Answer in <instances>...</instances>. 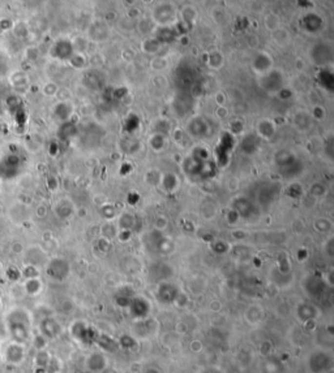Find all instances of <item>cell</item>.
Instances as JSON below:
<instances>
[{"label": "cell", "instance_id": "18", "mask_svg": "<svg viewBox=\"0 0 334 373\" xmlns=\"http://www.w3.org/2000/svg\"><path fill=\"white\" fill-rule=\"evenodd\" d=\"M150 145H152V148L156 150V152H161L163 150L166 146L165 142V137L162 133H156L152 138H150Z\"/></svg>", "mask_w": 334, "mask_h": 373}, {"label": "cell", "instance_id": "22", "mask_svg": "<svg viewBox=\"0 0 334 373\" xmlns=\"http://www.w3.org/2000/svg\"><path fill=\"white\" fill-rule=\"evenodd\" d=\"M191 5L189 7H185V8H183V11H181V16H183V20L185 21V22H188V24H191V22H194L195 20H196V13H192L191 15Z\"/></svg>", "mask_w": 334, "mask_h": 373}, {"label": "cell", "instance_id": "10", "mask_svg": "<svg viewBox=\"0 0 334 373\" xmlns=\"http://www.w3.org/2000/svg\"><path fill=\"white\" fill-rule=\"evenodd\" d=\"M49 274L55 279H63L67 275L68 272V266L65 264V261L63 260H53L50 262L49 269H47Z\"/></svg>", "mask_w": 334, "mask_h": 373}, {"label": "cell", "instance_id": "26", "mask_svg": "<svg viewBox=\"0 0 334 373\" xmlns=\"http://www.w3.org/2000/svg\"><path fill=\"white\" fill-rule=\"evenodd\" d=\"M161 61H162V59H157V60L153 61V63H157V69H163V67L166 65V64H162Z\"/></svg>", "mask_w": 334, "mask_h": 373}, {"label": "cell", "instance_id": "1", "mask_svg": "<svg viewBox=\"0 0 334 373\" xmlns=\"http://www.w3.org/2000/svg\"><path fill=\"white\" fill-rule=\"evenodd\" d=\"M4 328L11 341L25 343L32 338V316L28 309L13 307L4 314Z\"/></svg>", "mask_w": 334, "mask_h": 373}, {"label": "cell", "instance_id": "7", "mask_svg": "<svg viewBox=\"0 0 334 373\" xmlns=\"http://www.w3.org/2000/svg\"><path fill=\"white\" fill-rule=\"evenodd\" d=\"M272 65H273L272 58L266 52H261V54H258L257 57L255 58L254 63H252V68H254L255 72L265 75L269 71H272Z\"/></svg>", "mask_w": 334, "mask_h": 373}, {"label": "cell", "instance_id": "5", "mask_svg": "<svg viewBox=\"0 0 334 373\" xmlns=\"http://www.w3.org/2000/svg\"><path fill=\"white\" fill-rule=\"evenodd\" d=\"M153 17L157 24L163 25V28H166V25L173 22V21L175 20L177 11H175V8H174L173 5L165 3V4L158 5V7L154 8Z\"/></svg>", "mask_w": 334, "mask_h": 373}, {"label": "cell", "instance_id": "9", "mask_svg": "<svg viewBox=\"0 0 334 373\" xmlns=\"http://www.w3.org/2000/svg\"><path fill=\"white\" fill-rule=\"evenodd\" d=\"M40 337H46V338H55L58 337V334H59V324H58L55 320L53 318H46L43 321L40 322Z\"/></svg>", "mask_w": 334, "mask_h": 373}, {"label": "cell", "instance_id": "2", "mask_svg": "<svg viewBox=\"0 0 334 373\" xmlns=\"http://www.w3.org/2000/svg\"><path fill=\"white\" fill-rule=\"evenodd\" d=\"M4 363L13 367H19L24 363L26 357V345L25 343H19V342L9 341L3 349L1 353Z\"/></svg>", "mask_w": 334, "mask_h": 373}, {"label": "cell", "instance_id": "17", "mask_svg": "<svg viewBox=\"0 0 334 373\" xmlns=\"http://www.w3.org/2000/svg\"><path fill=\"white\" fill-rule=\"evenodd\" d=\"M223 64V57H222L221 52H213V54H210L209 59H208V65H209L210 68L213 69H219Z\"/></svg>", "mask_w": 334, "mask_h": 373}, {"label": "cell", "instance_id": "8", "mask_svg": "<svg viewBox=\"0 0 334 373\" xmlns=\"http://www.w3.org/2000/svg\"><path fill=\"white\" fill-rule=\"evenodd\" d=\"M329 365L330 357L329 355H326V353H314V355H312V357H311V369H312L314 372H322V371H325Z\"/></svg>", "mask_w": 334, "mask_h": 373}, {"label": "cell", "instance_id": "23", "mask_svg": "<svg viewBox=\"0 0 334 373\" xmlns=\"http://www.w3.org/2000/svg\"><path fill=\"white\" fill-rule=\"evenodd\" d=\"M324 115H325V110L322 109L321 106H316L314 109V118L316 119V120H320V119H322L324 118Z\"/></svg>", "mask_w": 334, "mask_h": 373}, {"label": "cell", "instance_id": "4", "mask_svg": "<svg viewBox=\"0 0 334 373\" xmlns=\"http://www.w3.org/2000/svg\"><path fill=\"white\" fill-rule=\"evenodd\" d=\"M283 85V76L278 71H269L265 75H262L260 79V86L265 89L266 92H279L282 90Z\"/></svg>", "mask_w": 334, "mask_h": 373}, {"label": "cell", "instance_id": "6", "mask_svg": "<svg viewBox=\"0 0 334 373\" xmlns=\"http://www.w3.org/2000/svg\"><path fill=\"white\" fill-rule=\"evenodd\" d=\"M302 26L307 32L317 33L324 26V21H322L321 16H318L316 13H308L307 16L303 17Z\"/></svg>", "mask_w": 334, "mask_h": 373}, {"label": "cell", "instance_id": "11", "mask_svg": "<svg viewBox=\"0 0 334 373\" xmlns=\"http://www.w3.org/2000/svg\"><path fill=\"white\" fill-rule=\"evenodd\" d=\"M109 36V28L105 22L102 21H97L89 28V37L93 40H103Z\"/></svg>", "mask_w": 334, "mask_h": 373}, {"label": "cell", "instance_id": "25", "mask_svg": "<svg viewBox=\"0 0 334 373\" xmlns=\"http://www.w3.org/2000/svg\"><path fill=\"white\" fill-rule=\"evenodd\" d=\"M217 102L219 104L225 103V96H223L222 93H221V94H219V93H218V94H217Z\"/></svg>", "mask_w": 334, "mask_h": 373}, {"label": "cell", "instance_id": "14", "mask_svg": "<svg viewBox=\"0 0 334 373\" xmlns=\"http://www.w3.org/2000/svg\"><path fill=\"white\" fill-rule=\"evenodd\" d=\"M274 124L270 120H261L257 125L258 135L264 138H270L274 135Z\"/></svg>", "mask_w": 334, "mask_h": 373}, {"label": "cell", "instance_id": "15", "mask_svg": "<svg viewBox=\"0 0 334 373\" xmlns=\"http://www.w3.org/2000/svg\"><path fill=\"white\" fill-rule=\"evenodd\" d=\"M22 289H24L25 294H28V295H37L40 291V289H42V285H40L39 279L29 278V279L25 281Z\"/></svg>", "mask_w": 334, "mask_h": 373}, {"label": "cell", "instance_id": "13", "mask_svg": "<svg viewBox=\"0 0 334 373\" xmlns=\"http://www.w3.org/2000/svg\"><path fill=\"white\" fill-rule=\"evenodd\" d=\"M272 37H273V40L278 46H286L290 42V34L286 29L281 28V26L272 32Z\"/></svg>", "mask_w": 334, "mask_h": 373}, {"label": "cell", "instance_id": "3", "mask_svg": "<svg viewBox=\"0 0 334 373\" xmlns=\"http://www.w3.org/2000/svg\"><path fill=\"white\" fill-rule=\"evenodd\" d=\"M311 60L317 65H325L332 61L333 47L328 43H317L311 48Z\"/></svg>", "mask_w": 334, "mask_h": 373}, {"label": "cell", "instance_id": "16", "mask_svg": "<svg viewBox=\"0 0 334 373\" xmlns=\"http://www.w3.org/2000/svg\"><path fill=\"white\" fill-rule=\"evenodd\" d=\"M162 184H163V188H165L166 191L171 192V191H175V189L179 187V179H177L175 175H173V174H167V175L163 177Z\"/></svg>", "mask_w": 334, "mask_h": 373}, {"label": "cell", "instance_id": "24", "mask_svg": "<svg viewBox=\"0 0 334 373\" xmlns=\"http://www.w3.org/2000/svg\"><path fill=\"white\" fill-rule=\"evenodd\" d=\"M311 191H312V195H314V196H321V195H324V192H325V188L321 187L320 184H314Z\"/></svg>", "mask_w": 334, "mask_h": 373}, {"label": "cell", "instance_id": "21", "mask_svg": "<svg viewBox=\"0 0 334 373\" xmlns=\"http://www.w3.org/2000/svg\"><path fill=\"white\" fill-rule=\"evenodd\" d=\"M265 25L266 28L269 29V30H272V32L279 28V19H278L277 15H274V13L268 15L265 19Z\"/></svg>", "mask_w": 334, "mask_h": 373}, {"label": "cell", "instance_id": "20", "mask_svg": "<svg viewBox=\"0 0 334 373\" xmlns=\"http://www.w3.org/2000/svg\"><path fill=\"white\" fill-rule=\"evenodd\" d=\"M161 46V42L157 39V38H149L146 39L144 43H142V48L144 51L149 52V54H154L156 51H158V47Z\"/></svg>", "mask_w": 334, "mask_h": 373}, {"label": "cell", "instance_id": "19", "mask_svg": "<svg viewBox=\"0 0 334 373\" xmlns=\"http://www.w3.org/2000/svg\"><path fill=\"white\" fill-rule=\"evenodd\" d=\"M72 109H71V106L68 103H65V102H61L55 107V114H57V117H59L61 120H65V119H68V117L71 115Z\"/></svg>", "mask_w": 334, "mask_h": 373}, {"label": "cell", "instance_id": "12", "mask_svg": "<svg viewBox=\"0 0 334 373\" xmlns=\"http://www.w3.org/2000/svg\"><path fill=\"white\" fill-rule=\"evenodd\" d=\"M189 133L192 135V136H196V137H202V136H206L208 135V131H209V125H208V123H206L204 119H201V118H196V119H194V120H191V123H189Z\"/></svg>", "mask_w": 334, "mask_h": 373}]
</instances>
